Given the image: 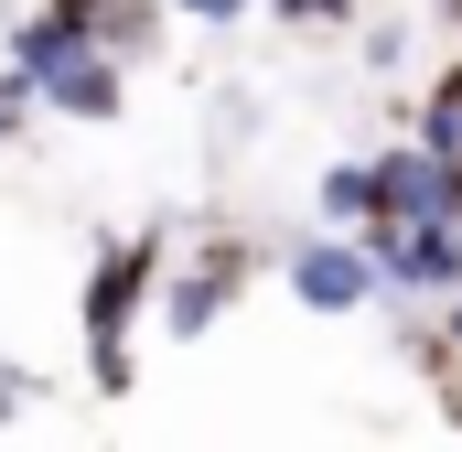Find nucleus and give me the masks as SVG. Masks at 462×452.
<instances>
[{"instance_id":"obj_12","label":"nucleus","mask_w":462,"mask_h":452,"mask_svg":"<svg viewBox=\"0 0 462 452\" xmlns=\"http://www.w3.org/2000/svg\"><path fill=\"white\" fill-rule=\"evenodd\" d=\"M162 11H172V22H205V33H236L258 0H162Z\"/></svg>"},{"instance_id":"obj_17","label":"nucleus","mask_w":462,"mask_h":452,"mask_svg":"<svg viewBox=\"0 0 462 452\" xmlns=\"http://www.w3.org/2000/svg\"><path fill=\"white\" fill-rule=\"evenodd\" d=\"M441 22H452V33H462V0H441Z\"/></svg>"},{"instance_id":"obj_3","label":"nucleus","mask_w":462,"mask_h":452,"mask_svg":"<svg viewBox=\"0 0 462 452\" xmlns=\"http://www.w3.org/2000/svg\"><path fill=\"white\" fill-rule=\"evenodd\" d=\"M269 269H280V291H291L301 313H323V324H345V313L376 302V248H365L355 226H312V237H291Z\"/></svg>"},{"instance_id":"obj_2","label":"nucleus","mask_w":462,"mask_h":452,"mask_svg":"<svg viewBox=\"0 0 462 452\" xmlns=\"http://www.w3.org/2000/svg\"><path fill=\"white\" fill-rule=\"evenodd\" d=\"M269 259H280V248H258V237H194V248H172V259H162V291H151V334L162 344H205L236 302L258 291Z\"/></svg>"},{"instance_id":"obj_14","label":"nucleus","mask_w":462,"mask_h":452,"mask_svg":"<svg viewBox=\"0 0 462 452\" xmlns=\"http://www.w3.org/2000/svg\"><path fill=\"white\" fill-rule=\"evenodd\" d=\"M32 399H43V377H32V366H0V431H11Z\"/></svg>"},{"instance_id":"obj_7","label":"nucleus","mask_w":462,"mask_h":452,"mask_svg":"<svg viewBox=\"0 0 462 452\" xmlns=\"http://www.w3.org/2000/svg\"><path fill=\"white\" fill-rule=\"evenodd\" d=\"M312 216H323V226H376V151H365V162H323Z\"/></svg>"},{"instance_id":"obj_6","label":"nucleus","mask_w":462,"mask_h":452,"mask_svg":"<svg viewBox=\"0 0 462 452\" xmlns=\"http://www.w3.org/2000/svg\"><path fill=\"white\" fill-rule=\"evenodd\" d=\"M409 216H441V162L420 140H387L376 151V226H409Z\"/></svg>"},{"instance_id":"obj_9","label":"nucleus","mask_w":462,"mask_h":452,"mask_svg":"<svg viewBox=\"0 0 462 452\" xmlns=\"http://www.w3.org/2000/svg\"><path fill=\"white\" fill-rule=\"evenodd\" d=\"M87 33L108 43L118 65H140V54H151V43L172 33V11H162V0H97V22H87Z\"/></svg>"},{"instance_id":"obj_1","label":"nucleus","mask_w":462,"mask_h":452,"mask_svg":"<svg viewBox=\"0 0 462 452\" xmlns=\"http://www.w3.org/2000/svg\"><path fill=\"white\" fill-rule=\"evenodd\" d=\"M162 259H172V226H129L87 259L76 280V334H87V388L129 399L140 388V334H151V291H162Z\"/></svg>"},{"instance_id":"obj_10","label":"nucleus","mask_w":462,"mask_h":452,"mask_svg":"<svg viewBox=\"0 0 462 452\" xmlns=\"http://www.w3.org/2000/svg\"><path fill=\"white\" fill-rule=\"evenodd\" d=\"M258 11L291 33H355V0H258Z\"/></svg>"},{"instance_id":"obj_5","label":"nucleus","mask_w":462,"mask_h":452,"mask_svg":"<svg viewBox=\"0 0 462 452\" xmlns=\"http://www.w3.org/2000/svg\"><path fill=\"white\" fill-rule=\"evenodd\" d=\"M32 98H43L54 118H87V129H108V118L129 108V65H118L97 33H76V43H65L43 76H32Z\"/></svg>"},{"instance_id":"obj_11","label":"nucleus","mask_w":462,"mask_h":452,"mask_svg":"<svg viewBox=\"0 0 462 452\" xmlns=\"http://www.w3.org/2000/svg\"><path fill=\"white\" fill-rule=\"evenodd\" d=\"M32 118H43V98H32V76H11V65H0V151H11V140H22Z\"/></svg>"},{"instance_id":"obj_16","label":"nucleus","mask_w":462,"mask_h":452,"mask_svg":"<svg viewBox=\"0 0 462 452\" xmlns=\"http://www.w3.org/2000/svg\"><path fill=\"white\" fill-rule=\"evenodd\" d=\"M43 11H65V22H97V0H43Z\"/></svg>"},{"instance_id":"obj_8","label":"nucleus","mask_w":462,"mask_h":452,"mask_svg":"<svg viewBox=\"0 0 462 452\" xmlns=\"http://www.w3.org/2000/svg\"><path fill=\"white\" fill-rule=\"evenodd\" d=\"M409 140H420V151H462V54L430 65V87H420V108H409Z\"/></svg>"},{"instance_id":"obj_15","label":"nucleus","mask_w":462,"mask_h":452,"mask_svg":"<svg viewBox=\"0 0 462 452\" xmlns=\"http://www.w3.org/2000/svg\"><path fill=\"white\" fill-rule=\"evenodd\" d=\"M430 313H441V344H430V366H441V355H462V291H452V302H430Z\"/></svg>"},{"instance_id":"obj_13","label":"nucleus","mask_w":462,"mask_h":452,"mask_svg":"<svg viewBox=\"0 0 462 452\" xmlns=\"http://www.w3.org/2000/svg\"><path fill=\"white\" fill-rule=\"evenodd\" d=\"M365 65L398 76V65H409V22H365Z\"/></svg>"},{"instance_id":"obj_4","label":"nucleus","mask_w":462,"mask_h":452,"mask_svg":"<svg viewBox=\"0 0 462 452\" xmlns=\"http://www.w3.org/2000/svg\"><path fill=\"white\" fill-rule=\"evenodd\" d=\"M376 248L387 302H452L462 291V216H409V226H355Z\"/></svg>"}]
</instances>
